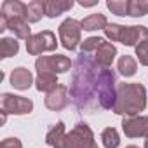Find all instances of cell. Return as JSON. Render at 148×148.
I'll return each mask as SVG.
<instances>
[{
	"mask_svg": "<svg viewBox=\"0 0 148 148\" xmlns=\"http://www.w3.org/2000/svg\"><path fill=\"white\" fill-rule=\"evenodd\" d=\"M99 68L92 54L80 52L75 61V71L71 77L70 96L79 110H89L98 103V84H99Z\"/></svg>",
	"mask_w": 148,
	"mask_h": 148,
	"instance_id": "cell-1",
	"label": "cell"
},
{
	"mask_svg": "<svg viewBox=\"0 0 148 148\" xmlns=\"http://www.w3.org/2000/svg\"><path fill=\"white\" fill-rule=\"evenodd\" d=\"M146 108V89L139 82L117 84V99L113 105L115 115L134 117Z\"/></svg>",
	"mask_w": 148,
	"mask_h": 148,
	"instance_id": "cell-2",
	"label": "cell"
},
{
	"mask_svg": "<svg viewBox=\"0 0 148 148\" xmlns=\"http://www.w3.org/2000/svg\"><path fill=\"white\" fill-rule=\"evenodd\" d=\"M106 38L112 42H120L127 47H138L141 42L148 40V28L146 26H124L117 23H108L103 30Z\"/></svg>",
	"mask_w": 148,
	"mask_h": 148,
	"instance_id": "cell-3",
	"label": "cell"
},
{
	"mask_svg": "<svg viewBox=\"0 0 148 148\" xmlns=\"http://www.w3.org/2000/svg\"><path fill=\"white\" fill-rule=\"evenodd\" d=\"M117 99V75L110 68H99L98 84V103L103 110H113Z\"/></svg>",
	"mask_w": 148,
	"mask_h": 148,
	"instance_id": "cell-4",
	"label": "cell"
},
{
	"mask_svg": "<svg viewBox=\"0 0 148 148\" xmlns=\"http://www.w3.org/2000/svg\"><path fill=\"white\" fill-rule=\"evenodd\" d=\"M58 33H59L61 45L68 51H75L77 45L82 44V23L73 18H66L59 25Z\"/></svg>",
	"mask_w": 148,
	"mask_h": 148,
	"instance_id": "cell-5",
	"label": "cell"
},
{
	"mask_svg": "<svg viewBox=\"0 0 148 148\" xmlns=\"http://www.w3.org/2000/svg\"><path fill=\"white\" fill-rule=\"evenodd\" d=\"M58 47L56 35L51 30L38 32L26 40V51L30 56H40L42 52H52Z\"/></svg>",
	"mask_w": 148,
	"mask_h": 148,
	"instance_id": "cell-6",
	"label": "cell"
},
{
	"mask_svg": "<svg viewBox=\"0 0 148 148\" xmlns=\"http://www.w3.org/2000/svg\"><path fill=\"white\" fill-rule=\"evenodd\" d=\"M0 110L2 113H11V115H26L33 112V101L18 94L4 92L0 96Z\"/></svg>",
	"mask_w": 148,
	"mask_h": 148,
	"instance_id": "cell-7",
	"label": "cell"
},
{
	"mask_svg": "<svg viewBox=\"0 0 148 148\" xmlns=\"http://www.w3.org/2000/svg\"><path fill=\"white\" fill-rule=\"evenodd\" d=\"M71 68L70 58L63 54H52V56H38L35 61L37 73H66Z\"/></svg>",
	"mask_w": 148,
	"mask_h": 148,
	"instance_id": "cell-8",
	"label": "cell"
},
{
	"mask_svg": "<svg viewBox=\"0 0 148 148\" xmlns=\"http://www.w3.org/2000/svg\"><path fill=\"white\" fill-rule=\"evenodd\" d=\"M70 136L73 139V148H99L94 139L92 129L86 122H79L73 125V129L70 131Z\"/></svg>",
	"mask_w": 148,
	"mask_h": 148,
	"instance_id": "cell-9",
	"label": "cell"
},
{
	"mask_svg": "<svg viewBox=\"0 0 148 148\" xmlns=\"http://www.w3.org/2000/svg\"><path fill=\"white\" fill-rule=\"evenodd\" d=\"M122 131L127 138H148V115L124 117Z\"/></svg>",
	"mask_w": 148,
	"mask_h": 148,
	"instance_id": "cell-10",
	"label": "cell"
},
{
	"mask_svg": "<svg viewBox=\"0 0 148 148\" xmlns=\"http://www.w3.org/2000/svg\"><path fill=\"white\" fill-rule=\"evenodd\" d=\"M45 143L52 148H73V139L70 134H66L64 129V122H56V125H52L47 134H45Z\"/></svg>",
	"mask_w": 148,
	"mask_h": 148,
	"instance_id": "cell-11",
	"label": "cell"
},
{
	"mask_svg": "<svg viewBox=\"0 0 148 148\" xmlns=\"http://www.w3.org/2000/svg\"><path fill=\"white\" fill-rule=\"evenodd\" d=\"M68 101H70L68 99V87L63 86V84H59L52 92H49L45 96L44 105H45V108H49L52 112H61L63 108L68 106Z\"/></svg>",
	"mask_w": 148,
	"mask_h": 148,
	"instance_id": "cell-12",
	"label": "cell"
},
{
	"mask_svg": "<svg viewBox=\"0 0 148 148\" xmlns=\"http://www.w3.org/2000/svg\"><path fill=\"white\" fill-rule=\"evenodd\" d=\"M115 56H117V47L112 44V42H103L99 47H98V51L92 54V59H94V63L98 64V66H101V68H110L112 66V63H113V59H115Z\"/></svg>",
	"mask_w": 148,
	"mask_h": 148,
	"instance_id": "cell-13",
	"label": "cell"
},
{
	"mask_svg": "<svg viewBox=\"0 0 148 148\" xmlns=\"http://www.w3.org/2000/svg\"><path fill=\"white\" fill-rule=\"evenodd\" d=\"M33 84V75H32V71L25 66H18L12 70L11 73V86L14 89H19V91H26L30 89Z\"/></svg>",
	"mask_w": 148,
	"mask_h": 148,
	"instance_id": "cell-14",
	"label": "cell"
},
{
	"mask_svg": "<svg viewBox=\"0 0 148 148\" xmlns=\"http://www.w3.org/2000/svg\"><path fill=\"white\" fill-rule=\"evenodd\" d=\"M5 18V16H4ZM7 19V18H5ZM7 30H11L14 33L16 38H21V40H28L32 37V30H30V23L25 19V18H12V19H7Z\"/></svg>",
	"mask_w": 148,
	"mask_h": 148,
	"instance_id": "cell-15",
	"label": "cell"
},
{
	"mask_svg": "<svg viewBox=\"0 0 148 148\" xmlns=\"http://www.w3.org/2000/svg\"><path fill=\"white\" fill-rule=\"evenodd\" d=\"M2 16L7 19L12 18H25L26 19V4L19 2V0H4L2 2Z\"/></svg>",
	"mask_w": 148,
	"mask_h": 148,
	"instance_id": "cell-16",
	"label": "cell"
},
{
	"mask_svg": "<svg viewBox=\"0 0 148 148\" xmlns=\"http://www.w3.org/2000/svg\"><path fill=\"white\" fill-rule=\"evenodd\" d=\"M58 86H59V82H58L56 73H37V79H35V87H37V91L49 94V92H52Z\"/></svg>",
	"mask_w": 148,
	"mask_h": 148,
	"instance_id": "cell-17",
	"label": "cell"
},
{
	"mask_svg": "<svg viewBox=\"0 0 148 148\" xmlns=\"http://www.w3.org/2000/svg\"><path fill=\"white\" fill-rule=\"evenodd\" d=\"M47 0H32L26 4V21L28 23H38L45 16Z\"/></svg>",
	"mask_w": 148,
	"mask_h": 148,
	"instance_id": "cell-18",
	"label": "cell"
},
{
	"mask_svg": "<svg viewBox=\"0 0 148 148\" xmlns=\"http://www.w3.org/2000/svg\"><path fill=\"white\" fill-rule=\"evenodd\" d=\"M73 7V0H47V7H45V16L54 19L61 16L63 12L70 11Z\"/></svg>",
	"mask_w": 148,
	"mask_h": 148,
	"instance_id": "cell-19",
	"label": "cell"
},
{
	"mask_svg": "<svg viewBox=\"0 0 148 148\" xmlns=\"http://www.w3.org/2000/svg\"><path fill=\"white\" fill-rule=\"evenodd\" d=\"M82 30L86 32H96V30H105L108 21H106V16L101 14V12H96V14H91L87 18H84L82 21Z\"/></svg>",
	"mask_w": 148,
	"mask_h": 148,
	"instance_id": "cell-20",
	"label": "cell"
},
{
	"mask_svg": "<svg viewBox=\"0 0 148 148\" xmlns=\"http://www.w3.org/2000/svg\"><path fill=\"white\" fill-rule=\"evenodd\" d=\"M117 70H119L120 75H124L125 79H127V77H132L134 73H136V70H138V61H136L132 56L124 54V56H120L119 61H117Z\"/></svg>",
	"mask_w": 148,
	"mask_h": 148,
	"instance_id": "cell-21",
	"label": "cell"
},
{
	"mask_svg": "<svg viewBox=\"0 0 148 148\" xmlns=\"http://www.w3.org/2000/svg\"><path fill=\"white\" fill-rule=\"evenodd\" d=\"M19 52V42L12 37H4L0 40V58L5 59V58H12Z\"/></svg>",
	"mask_w": 148,
	"mask_h": 148,
	"instance_id": "cell-22",
	"label": "cell"
},
{
	"mask_svg": "<svg viewBox=\"0 0 148 148\" xmlns=\"http://www.w3.org/2000/svg\"><path fill=\"white\" fill-rule=\"evenodd\" d=\"M101 143L105 148H117L120 145V136L115 127H106L101 132Z\"/></svg>",
	"mask_w": 148,
	"mask_h": 148,
	"instance_id": "cell-23",
	"label": "cell"
},
{
	"mask_svg": "<svg viewBox=\"0 0 148 148\" xmlns=\"http://www.w3.org/2000/svg\"><path fill=\"white\" fill-rule=\"evenodd\" d=\"M106 7L115 16H129V0H108Z\"/></svg>",
	"mask_w": 148,
	"mask_h": 148,
	"instance_id": "cell-24",
	"label": "cell"
},
{
	"mask_svg": "<svg viewBox=\"0 0 148 148\" xmlns=\"http://www.w3.org/2000/svg\"><path fill=\"white\" fill-rule=\"evenodd\" d=\"M148 14V0H129V16L141 18Z\"/></svg>",
	"mask_w": 148,
	"mask_h": 148,
	"instance_id": "cell-25",
	"label": "cell"
},
{
	"mask_svg": "<svg viewBox=\"0 0 148 148\" xmlns=\"http://www.w3.org/2000/svg\"><path fill=\"white\" fill-rule=\"evenodd\" d=\"M105 42V38L101 37H87L86 40H82L80 44V52H86V54H94L98 51V47Z\"/></svg>",
	"mask_w": 148,
	"mask_h": 148,
	"instance_id": "cell-26",
	"label": "cell"
},
{
	"mask_svg": "<svg viewBox=\"0 0 148 148\" xmlns=\"http://www.w3.org/2000/svg\"><path fill=\"white\" fill-rule=\"evenodd\" d=\"M134 49H136V58H138L139 64L148 66V40L141 42V44H139L138 47H134Z\"/></svg>",
	"mask_w": 148,
	"mask_h": 148,
	"instance_id": "cell-27",
	"label": "cell"
},
{
	"mask_svg": "<svg viewBox=\"0 0 148 148\" xmlns=\"http://www.w3.org/2000/svg\"><path fill=\"white\" fill-rule=\"evenodd\" d=\"M0 148H23V143L18 138H5L0 143Z\"/></svg>",
	"mask_w": 148,
	"mask_h": 148,
	"instance_id": "cell-28",
	"label": "cell"
},
{
	"mask_svg": "<svg viewBox=\"0 0 148 148\" xmlns=\"http://www.w3.org/2000/svg\"><path fill=\"white\" fill-rule=\"evenodd\" d=\"M98 2H96V0H92V2H84V0H80V2H79V5H82V7H94Z\"/></svg>",
	"mask_w": 148,
	"mask_h": 148,
	"instance_id": "cell-29",
	"label": "cell"
},
{
	"mask_svg": "<svg viewBox=\"0 0 148 148\" xmlns=\"http://www.w3.org/2000/svg\"><path fill=\"white\" fill-rule=\"evenodd\" d=\"M125 148H139V146H136V145H129V146H125Z\"/></svg>",
	"mask_w": 148,
	"mask_h": 148,
	"instance_id": "cell-30",
	"label": "cell"
},
{
	"mask_svg": "<svg viewBox=\"0 0 148 148\" xmlns=\"http://www.w3.org/2000/svg\"><path fill=\"white\" fill-rule=\"evenodd\" d=\"M145 148H148V138L145 139Z\"/></svg>",
	"mask_w": 148,
	"mask_h": 148,
	"instance_id": "cell-31",
	"label": "cell"
}]
</instances>
